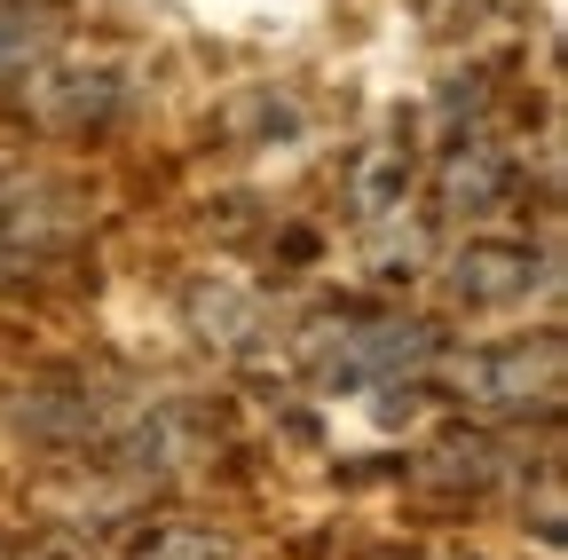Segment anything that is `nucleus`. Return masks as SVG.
Returning a JSON list of instances; mask_svg holds the SVG:
<instances>
[{
    "label": "nucleus",
    "instance_id": "1",
    "mask_svg": "<svg viewBox=\"0 0 568 560\" xmlns=\"http://www.w3.org/2000/svg\"><path fill=\"white\" fill-rule=\"evenodd\" d=\"M0 268H9V253H0Z\"/></svg>",
    "mask_w": 568,
    "mask_h": 560
}]
</instances>
